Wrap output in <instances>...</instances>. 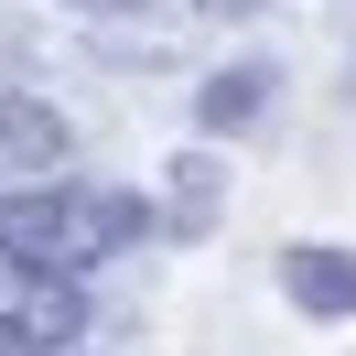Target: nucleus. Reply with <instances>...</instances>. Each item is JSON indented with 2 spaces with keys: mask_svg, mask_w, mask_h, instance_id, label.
Here are the masks:
<instances>
[{
  "mask_svg": "<svg viewBox=\"0 0 356 356\" xmlns=\"http://www.w3.org/2000/svg\"><path fill=\"white\" fill-rule=\"evenodd\" d=\"M0 238H22L33 259L87 281V270L130 259L140 238H162V205L130 195V184H97V173H54V184H11L0 195Z\"/></svg>",
  "mask_w": 356,
  "mask_h": 356,
  "instance_id": "obj_1",
  "label": "nucleus"
},
{
  "mask_svg": "<svg viewBox=\"0 0 356 356\" xmlns=\"http://www.w3.org/2000/svg\"><path fill=\"white\" fill-rule=\"evenodd\" d=\"M0 334H22L33 356H65L87 334V281L54 259H33L22 238H0Z\"/></svg>",
  "mask_w": 356,
  "mask_h": 356,
  "instance_id": "obj_2",
  "label": "nucleus"
},
{
  "mask_svg": "<svg viewBox=\"0 0 356 356\" xmlns=\"http://www.w3.org/2000/svg\"><path fill=\"white\" fill-rule=\"evenodd\" d=\"M65 162H76L65 108H44V97H22V87H0V195H11V184H54Z\"/></svg>",
  "mask_w": 356,
  "mask_h": 356,
  "instance_id": "obj_3",
  "label": "nucleus"
},
{
  "mask_svg": "<svg viewBox=\"0 0 356 356\" xmlns=\"http://www.w3.org/2000/svg\"><path fill=\"white\" fill-rule=\"evenodd\" d=\"M281 302L313 313V324H346V313H356V248L291 238V248H281Z\"/></svg>",
  "mask_w": 356,
  "mask_h": 356,
  "instance_id": "obj_4",
  "label": "nucleus"
},
{
  "mask_svg": "<svg viewBox=\"0 0 356 356\" xmlns=\"http://www.w3.org/2000/svg\"><path fill=\"white\" fill-rule=\"evenodd\" d=\"M270 97H281V65H270V54H238V65H216L195 87V130L205 140H238V130L270 119Z\"/></svg>",
  "mask_w": 356,
  "mask_h": 356,
  "instance_id": "obj_5",
  "label": "nucleus"
},
{
  "mask_svg": "<svg viewBox=\"0 0 356 356\" xmlns=\"http://www.w3.org/2000/svg\"><path fill=\"white\" fill-rule=\"evenodd\" d=\"M216 195H227L216 152H184L173 162V195H162V227H173V238H205V227H216Z\"/></svg>",
  "mask_w": 356,
  "mask_h": 356,
  "instance_id": "obj_6",
  "label": "nucleus"
},
{
  "mask_svg": "<svg viewBox=\"0 0 356 356\" xmlns=\"http://www.w3.org/2000/svg\"><path fill=\"white\" fill-rule=\"evenodd\" d=\"M65 11H97V22H130V11H162V0H65Z\"/></svg>",
  "mask_w": 356,
  "mask_h": 356,
  "instance_id": "obj_7",
  "label": "nucleus"
},
{
  "mask_svg": "<svg viewBox=\"0 0 356 356\" xmlns=\"http://www.w3.org/2000/svg\"><path fill=\"white\" fill-rule=\"evenodd\" d=\"M184 11H216V22H248V11H270V0H184Z\"/></svg>",
  "mask_w": 356,
  "mask_h": 356,
  "instance_id": "obj_8",
  "label": "nucleus"
},
{
  "mask_svg": "<svg viewBox=\"0 0 356 356\" xmlns=\"http://www.w3.org/2000/svg\"><path fill=\"white\" fill-rule=\"evenodd\" d=\"M346 108H356V65H346Z\"/></svg>",
  "mask_w": 356,
  "mask_h": 356,
  "instance_id": "obj_9",
  "label": "nucleus"
}]
</instances>
